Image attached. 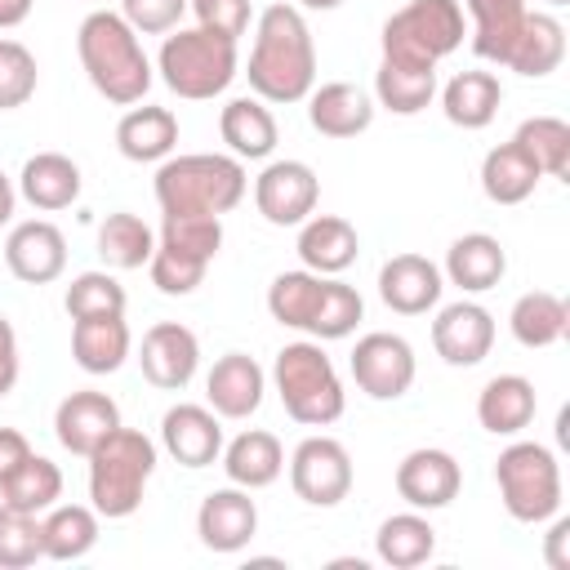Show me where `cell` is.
Returning a JSON list of instances; mask_svg holds the SVG:
<instances>
[{"label": "cell", "instance_id": "1", "mask_svg": "<svg viewBox=\"0 0 570 570\" xmlns=\"http://www.w3.org/2000/svg\"><path fill=\"white\" fill-rule=\"evenodd\" d=\"M249 89L263 102H303L316 85V45L298 4H267L254 27Z\"/></svg>", "mask_w": 570, "mask_h": 570}, {"label": "cell", "instance_id": "2", "mask_svg": "<svg viewBox=\"0 0 570 570\" xmlns=\"http://www.w3.org/2000/svg\"><path fill=\"white\" fill-rule=\"evenodd\" d=\"M76 53H80V67L89 76V85L116 102V107H134L147 98L151 89V58L142 53V40L138 31L111 13V9H94L80 31H76Z\"/></svg>", "mask_w": 570, "mask_h": 570}, {"label": "cell", "instance_id": "3", "mask_svg": "<svg viewBox=\"0 0 570 570\" xmlns=\"http://www.w3.org/2000/svg\"><path fill=\"white\" fill-rule=\"evenodd\" d=\"M249 191L245 165L236 156L218 151H191V156H165L156 169V205L160 214H200L223 218L236 209Z\"/></svg>", "mask_w": 570, "mask_h": 570}, {"label": "cell", "instance_id": "4", "mask_svg": "<svg viewBox=\"0 0 570 570\" xmlns=\"http://www.w3.org/2000/svg\"><path fill=\"white\" fill-rule=\"evenodd\" d=\"M156 472V445L138 428H116L94 454H89V499L94 512L107 521H125L142 508L147 481Z\"/></svg>", "mask_w": 570, "mask_h": 570}, {"label": "cell", "instance_id": "5", "mask_svg": "<svg viewBox=\"0 0 570 570\" xmlns=\"http://www.w3.org/2000/svg\"><path fill=\"white\" fill-rule=\"evenodd\" d=\"M272 383H276V396H281L285 414L294 423H303V428H325L347 405V392L338 383V370L321 352V343H285L276 352Z\"/></svg>", "mask_w": 570, "mask_h": 570}, {"label": "cell", "instance_id": "6", "mask_svg": "<svg viewBox=\"0 0 570 570\" xmlns=\"http://www.w3.org/2000/svg\"><path fill=\"white\" fill-rule=\"evenodd\" d=\"M156 71H160V80H165L178 98H187V102L218 98V94L236 80V40H227V36H218V31H205V27L174 31V36H165V45H160Z\"/></svg>", "mask_w": 570, "mask_h": 570}, {"label": "cell", "instance_id": "7", "mask_svg": "<svg viewBox=\"0 0 570 570\" xmlns=\"http://www.w3.org/2000/svg\"><path fill=\"white\" fill-rule=\"evenodd\" d=\"M223 249V218H200V214H165L160 223V236H156V249H151V285L169 298H187L214 254Z\"/></svg>", "mask_w": 570, "mask_h": 570}, {"label": "cell", "instance_id": "8", "mask_svg": "<svg viewBox=\"0 0 570 570\" xmlns=\"http://www.w3.org/2000/svg\"><path fill=\"white\" fill-rule=\"evenodd\" d=\"M463 45V9L459 0H410L383 22V62L428 67L436 71Z\"/></svg>", "mask_w": 570, "mask_h": 570}, {"label": "cell", "instance_id": "9", "mask_svg": "<svg viewBox=\"0 0 570 570\" xmlns=\"http://www.w3.org/2000/svg\"><path fill=\"white\" fill-rule=\"evenodd\" d=\"M494 485L512 521L539 525L561 512V463L539 441H512L494 459Z\"/></svg>", "mask_w": 570, "mask_h": 570}, {"label": "cell", "instance_id": "10", "mask_svg": "<svg viewBox=\"0 0 570 570\" xmlns=\"http://www.w3.org/2000/svg\"><path fill=\"white\" fill-rule=\"evenodd\" d=\"M289 485L312 508H334L352 494V454L334 436H307L289 454Z\"/></svg>", "mask_w": 570, "mask_h": 570}, {"label": "cell", "instance_id": "11", "mask_svg": "<svg viewBox=\"0 0 570 570\" xmlns=\"http://www.w3.org/2000/svg\"><path fill=\"white\" fill-rule=\"evenodd\" d=\"M352 379L356 387L370 396V401H396L410 392L414 383V347L401 338V334H387V330H374L365 338H356L352 347Z\"/></svg>", "mask_w": 570, "mask_h": 570}, {"label": "cell", "instance_id": "12", "mask_svg": "<svg viewBox=\"0 0 570 570\" xmlns=\"http://www.w3.org/2000/svg\"><path fill=\"white\" fill-rule=\"evenodd\" d=\"M316 196H321V183L303 160H272L254 178V205L272 227H298L303 218H312Z\"/></svg>", "mask_w": 570, "mask_h": 570}, {"label": "cell", "instance_id": "13", "mask_svg": "<svg viewBox=\"0 0 570 570\" xmlns=\"http://www.w3.org/2000/svg\"><path fill=\"white\" fill-rule=\"evenodd\" d=\"M463 485V468L450 450L436 445H419L396 463V494L414 508V512H436L445 503H454Z\"/></svg>", "mask_w": 570, "mask_h": 570}, {"label": "cell", "instance_id": "14", "mask_svg": "<svg viewBox=\"0 0 570 570\" xmlns=\"http://www.w3.org/2000/svg\"><path fill=\"white\" fill-rule=\"evenodd\" d=\"M432 347L445 365H481L494 347V316L472 303V298H459V303H445L432 321Z\"/></svg>", "mask_w": 570, "mask_h": 570}, {"label": "cell", "instance_id": "15", "mask_svg": "<svg viewBox=\"0 0 570 570\" xmlns=\"http://www.w3.org/2000/svg\"><path fill=\"white\" fill-rule=\"evenodd\" d=\"M138 365H142V379L160 392H178L196 379V365H200V343L187 325L178 321H160L142 334V347H138Z\"/></svg>", "mask_w": 570, "mask_h": 570}, {"label": "cell", "instance_id": "16", "mask_svg": "<svg viewBox=\"0 0 570 570\" xmlns=\"http://www.w3.org/2000/svg\"><path fill=\"white\" fill-rule=\"evenodd\" d=\"M4 267L22 285H49L67 267V236L49 218H27L4 240Z\"/></svg>", "mask_w": 570, "mask_h": 570}, {"label": "cell", "instance_id": "17", "mask_svg": "<svg viewBox=\"0 0 570 570\" xmlns=\"http://www.w3.org/2000/svg\"><path fill=\"white\" fill-rule=\"evenodd\" d=\"M116 428H120V405L107 392H94V387H80L71 396H62L58 410H53V432H58L62 450H71L80 459H89Z\"/></svg>", "mask_w": 570, "mask_h": 570}, {"label": "cell", "instance_id": "18", "mask_svg": "<svg viewBox=\"0 0 570 570\" xmlns=\"http://www.w3.org/2000/svg\"><path fill=\"white\" fill-rule=\"evenodd\" d=\"M196 534L209 552H240L258 534V508H254L249 490H240V485L209 490L196 508Z\"/></svg>", "mask_w": 570, "mask_h": 570}, {"label": "cell", "instance_id": "19", "mask_svg": "<svg viewBox=\"0 0 570 570\" xmlns=\"http://www.w3.org/2000/svg\"><path fill=\"white\" fill-rule=\"evenodd\" d=\"M160 445L183 468H209L223 454V423L209 405H169L160 419Z\"/></svg>", "mask_w": 570, "mask_h": 570}, {"label": "cell", "instance_id": "20", "mask_svg": "<svg viewBox=\"0 0 570 570\" xmlns=\"http://www.w3.org/2000/svg\"><path fill=\"white\" fill-rule=\"evenodd\" d=\"M441 267L423 254H392L379 267V298L401 316H423L441 303Z\"/></svg>", "mask_w": 570, "mask_h": 570}, {"label": "cell", "instance_id": "21", "mask_svg": "<svg viewBox=\"0 0 570 570\" xmlns=\"http://www.w3.org/2000/svg\"><path fill=\"white\" fill-rule=\"evenodd\" d=\"M263 387H267V374L245 352L218 356L209 379H205V396H209V410L218 419H249L263 405Z\"/></svg>", "mask_w": 570, "mask_h": 570}, {"label": "cell", "instance_id": "22", "mask_svg": "<svg viewBox=\"0 0 570 570\" xmlns=\"http://www.w3.org/2000/svg\"><path fill=\"white\" fill-rule=\"evenodd\" d=\"M307 120L325 138H356L374 125V98L352 80H330L307 94Z\"/></svg>", "mask_w": 570, "mask_h": 570}, {"label": "cell", "instance_id": "23", "mask_svg": "<svg viewBox=\"0 0 570 570\" xmlns=\"http://www.w3.org/2000/svg\"><path fill=\"white\" fill-rule=\"evenodd\" d=\"M361 254V236L347 218L338 214H312L298 223V258L307 272L316 276H338L356 263Z\"/></svg>", "mask_w": 570, "mask_h": 570}, {"label": "cell", "instance_id": "24", "mask_svg": "<svg viewBox=\"0 0 570 570\" xmlns=\"http://www.w3.org/2000/svg\"><path fill=\"white\" fill-rule=\"evenodd\" d=\"M534 410H539V396H534V383L521 379V374H494L481 396H476V423L490 432V436H517L534 423Z\"/></svg>", "mask_w": 570, "mask_h": 570}, {"label": "cell", "instance_id": "25", "mask_svg": "<svg viewBox=\"0 0 570 570\" xmlns=\"http://www.w3.org/2000/svg\"><path fill=\"white\" fill-rule=\"evenodd\" d=\"M116 147L125 160L134 165H151V160H165L174 147H178V116L169 107H129L116 125Z\"/></svg>", "mask_w": 570, "mask_h": 570}, {"label": "cell", "instance_id": "26", "mask_svg": "<svg viewBox=\"0 0 570 570\" xmlns=\"http://www.w3.org/2000/svg\"><path fill=\"white\" fill-rule=\"evenodd\" d=\"M18 191L27 205H36L45 214L67 209L80 200V165L62 151H36L18 174Z\"/></svg>", "mask_w": 570, "mask_h": 570}, {"label": "cell", "instance_id": "27", "mask_svg": "<svg viewBox=\"0 0 570 570\" xmlns=\"http://www.w3.org/2000/svg\"><path fill=\"white\" fill-rule=\"evenodd\" d=\"M508 272V254L490 232H468L445 249V276L450 285H459L463 294H485L503 281Z\"/></svg>", "mask_w": 570, "mask_h": 570}, {"label": "cell", "instance_id": "28", "mask_svg": "<svg viewBox=\"0 0 570 570\" xmlns=\"http://www.w3.org/2000/svg\"><path fill=\"white\" fill-rule=\"evenodd\" d=\"M218 459H223L227 481L240 485V490H263V485H272V481L285 472V450H281V441H276L272 432H263V428H249V432L232 436Z\"/></svg>", "mask_w": 570, "mask_h": 570}, {"label": "cell", "instance_id": "29", "mask_svg": "<svg viewBox=\"0 0 570 570\" xmlns=\"http://www.w3.org/2000/svg\"><path fill=\"white\" fill-rule=\"evenodd\" d=\"M129 325L125 316H80L71 321V356L85 374H116L129 356Z\"/></svg>", "mask_w": 570, "mask_h": 570}, {"label": "cell", "instance_id": "30", "mask_svg": "<svg viewBox=\"0 0 570 570\" xmlns=\"http://www.w3.org/2000/svg\"><path fill=\"white\" fill-rule=\"evenodd\" d=\"M561 58H566V27L552 13H525L503 67L517 71V76L539 80V76H552L561 67Z\"/></svg>", "mask_w": 570, "mask_h": 570}, {"label": "cell", "instance_id": "31", "mask_svg": "<svg viewBox=\"0 0 570 570\" xmlns=\"http://www.w3.org/2000/svg\"><path fill=\"white\" fill-rule=\"evenodd\" d=\"M499 102H503V85L494 71H459L441 89V111L459 129H485L499 116Z\"/></svg>", "mask_w": 570, "mask_h": 570}, {"label": "cell", "instance_id": "32", "mask_svg": "<svg viewBox=\"0 0 570 570\" xmlns=\"http://www.w3.org/2000/svg\"><path fill=\"white\" fill-rule=\"evenodd\" d=\"M218 134L236 160H267L276 147V116L263 98H232L218 111Z\"/></svg>", "mask_w": 570, "mask_h": 570}, {"label": "cell", "instance_id": "33", "mask_svg": "<svg viewBox=\"0 0 570 570\" xmlns=\"http://www.w3.org/2000/svg\"><path fill=\"white\" fill-rule=\"evenodd\" d=\"M539 178H543L539 165L512 138L499 142V147H490L485 160H481V191L494 205H521V200H530L534 187H539Z\"/></svg>", "mask_w": 570, "mask_h": 570}, {"label": "cell", "instance_id": "34", "mask_svg": "<svg viewBox=\"0 0 570 570\" xmlns=\"http://www.w3.org/2000/svg\"><path fill=\"white\" fill-rule=\"evenodd\" d=\"M508 330H512V338L521 343V347H552V343H561L566 334H570V307H566V298H557V294H548V289H530V294H521L517 303H512V312H508Z\"/></svg>", "mask_w": 570, "mask_h": 570}, {"label": "cell", "instance_id": "35", "mask_svg": "<svg viewBox=\"0 0 570 570\" xmlns=\"http://www.w3.org/2000/svg\"><path fill=\"white\" fill-rule=\"evenodd\" d=\"M98 543V512L85 503H53L40 517V548L49 561H80Z\"/></svg>", "mask_w": 570, "mask_h": 570}, {"label": "cell", "instance_id": "36", "mask_svg": "<svg viewBox=\"0 0 570 570\" xmlns=\"http://www.w3.org/2000/svg\"><path fill=\"white\" fill-rule=\"evenodd\" d=\"M463 4L472 13V53L503 67V58L530 13L525 0H463Z\"/></svg>", "mask_w": 570, "mask_h": 570}, {"label": "cell", "instance_id": "37", "mask_svg": "<svg viewBox=\"0 0 570 570\" xmlns=\"http://www.w3.org/2000/svg\"><path fill=\"white\" fill-rule=\"evenodd\" d=\"M374 552H379V561L392 566V570H414V566H423V561L436 552V530H432V521L419 517V512H396V517H387V521L379 525Z\"/></svg>", "mask_w": 570, "mask_h": 570}, {"label": "cell", "instance_id": "38", "mask_svg": "<svg viewBox=\"0 0 570 570\" xmlns=\"http://www.w3.org/2000/svg\"><path fill=\"white\" fill-rule=\"evenodd\" d=\"M151 249H156V232L138 214L116 209V214L102 218V227H98V254H102L107 267L134 272V267L151 263Z\"/></svg>", "mask_w": 570, "mask_h": 570}, {"label": "cell", "instance_id": "39", "mask_svg": "<svg viewBox=\"0 0 570 570\" xmlns=\"http://www.w3.org/2000/svg\"><path fill=\"white\" fill-rule=\"evenodd\" d=\"M374 98L392 116H419L436 98V71H428V67H401V62H379V71H374Z\"/></svg>", "mask_w": 570, "mask_h": 570}, {"label": "cell", "instance_id": "40", "mask_svg": "<svg viewBox=\"0 0 570 570\" xmlns=\"http://www.w3.org/2000/svg\"><path fill=\"white\" fill-rule=\"evenodd\" d=\"M62 499V472H58V463L53 459H45V454H36L31 450V459L0 485V503H9V508H18V512H49L53 503Z\"/></svg>", "mask_w": 570, "mask_h": 570}, {"label": "cell", "instance_id": "41", "mask_svg": "<svg viewBox=\"0 0 570 570\" xmlns=\"http://www.w3.org/2000/svg\"><path fill=\"white\" fill-rule=\"evenodd\" d=\"M512 142L539 165L543 178H566L570 174V125L561 116H530L517 125Z\"/></svg>", "mask_w": 570, "mask_h": 570}, {"label": "cell", "instance_id": "42", "mask_svg": "<svg viewBox=\"0 0 570 570\" xmlns=\"http://www.w3.org/2000/svg\"><path fill=\"white\" fill-rule=\"evenodd\" d=\"M321 289H325V276H316L307 267L303 272H281L267 285V312H272V321L307 334V325L316 316V303H321Z\"/></svg>", "mask_w": 570, "mask_h": 570}, {"label": "cell", "instance_id": "43", "mask_svg": "<svg viewBox=\"0 0 570 570\" xmlns=\"http://www.w3.org/2000/svg\"><path fill=\"white\" fill-rule=\"evenodd\" d=\"M125 285L111 276V272H80L71 276L67 294H62V307L71 321L80 316H125Z\"/></svg>", "mask_w": 570, "mask_h": 570}, {"label": "cell", "instance_id": "44", "mask_svg": "<svg viewBox=\"0 0 570 570\" xmlns=\"http://www.w3.org/2000/svg\"><path fill=\"white\" fill-rule=\"evenodd\" d=\"M361 316H365L361 294H356L352 285L325 276V289H321V303H316V316H312L307 334L321 338V343H330V338H347V334L361 325Z\"/></svg>", "mask_w": 570, "mask_h": 570}, {"label": "cell", "instance_id": "45", "mask_svg": "<svg viewBox=\"0 0 570 570\" xmlns=\"http://www.w3.org/2000/svg\"><path fill=\"white\" fill-rule=\"evenodd\" d=\"M45 557L36 512H18L0 503V570H27Z\"/></svg>", "mask_w": 570, "mask_h": 570}, {"label": "cell", "instance_id": "46", "mask_svg": "<svg viewBox=\"0 0 570 570\" xmlns=\"http://www.w3.org/2000/svg\"><path fill=\"white\" fill-rule=\"evenodd\" d=\"M36 53L22 45V40H9L0 36V111H13L22 107L31 94H36Z\"/></svg>", "mask_w": 570, "mask_h": 570}, {"label": "cell", "instance_id": "47", "mask_svg": "<svg viewBox=\"0 0 570 570\" xmlns=\"http://www.w3.org/2000/svg\"><path fill=\"white\" fill-rule=\"evenodd\" d=\"M187 9L196 13V27L205 31H218L227 40H240L249 18H254V4L249 0H187Z\"/></svg>", "mask_w": 570, "mask_h": 570}, {"label": "cell", "instance_id": "48", "mask_svg": "<svg viewBox=\"0 0 570 570\" xmlns=\"http://www.w3.org/2000/svg\"><path fill=\"white\" fill-rule=\"evenodd\" d=\"M183 13H187V0H120V18H125L138 36L174 31Z\"/></svg>", "mask_w": 570, "mask_h": 570}, {"label": "cell", "instance_id": "49", "mask_svg": "<svg viewBox=\"0 0 570 570\" xmlns=\"http://www.w3.org/2000/svg\"><path fill=\"white\" fill-rule=\"evenodd\" d=\"M31 459V445H27V436L18 432V428H0V485L22 468Z\"/></svg>", "mask_w": 570, "mask_h": 570}, {"label": "cell", "instance_id": "50", "mask_svg": "<svg viewBox=\"0 0 570 570\" xmlns=\"http://www.w3.org/2000/svg\"><path fill=\"white\" fill-rule=\"evenodd\" d=\"M18 383V334L9 325V316L0 312V396H9Z\"/></svg>", "mask_w": 570, "mask_h": 570}, {"label": "cell", "instance_id": "51", "mask_svg": "<svg viewBox=\"0 0 570 570\" xmlns=\"http://www.w3.org/2000/svg\"><path fill=\"white\" fill-rule=\"evenodd\" d=\"M543 561L552 570H570V517H557L543 539Z\"/></svg>", "mask_w": 570, "mask_h": 570}, {"label": "cell", "instance_id": "52", "mask_svg": "<svg viewBox=\"0 0 570 570\" xmlns=\"http://www.w3.org/2000/svg\"><path fill=\"white\" fill-rule=\"evenodd\" d=\"M31 4H36V0H0V31H9V27H18V22H27Z\"/></svg>", "mask_w": 570, "mask_h": 570}, {"label": "cell", "instance_id": "53", "mask_svg": "<svg viewBox=\"0 0 570 570\" xmlns=\"http://www.w3.org/2000/svg\"><path fill=\"white\" fill-rule=\"evenodd\" d=\"M13 205H18V191H13V183L0 174V227L13 218Z\"/></svg>", "mask_w": 570, "mask_h": 570}, {"label": "cell", "instance_id": "54", "mask_svg": "<svg viewBox=\"0 0 570 570\" xmlns=\"http://www.w3.org/2000/svg\"><path fill=\"white\" fill-rule=\"evenodd\" d=\"M298 4H303V9H338L343 0H298Z\"/></svg>", "mask_w": 570, "mask_h": 570}, {"label": "cell", "instance_id": "55", "mask_svg": "<svg viewBox=\"0 0 570 570\" xmlns=\"http://www.w3.org/2000/svg\"><path fill=\"white\" fill-rule=\"evenodd\" d=\"M548 4H552V9H561V4H570V0H548Z\"/></svg>", "mask_w": 570, "mask_h": 570}]
</instances>
